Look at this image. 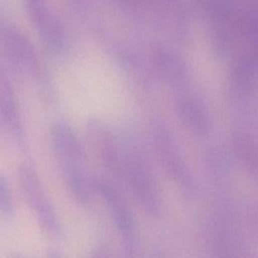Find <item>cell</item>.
<instances>
[{"instance_id": "obj_1", "label": "cell", "mask_w": 258, "mask_h": 258, "mask_svg": "<svg viewBox=\"0 0 258 258\" xmlns=\"http://www.w3.org/2000/svg\"><path fill=\"white\" fill-rule=\"evenodd\" d=\"M19 181L40 227L51 237L59 238L62 231L58 217L33 168L29 165H22L19 168Z\"/></svg>"}, {"instance_id": "obj_2", "label": "cell", "mask_w": 258, "mask_h": 258, "mask_svg": "<svg viewBox=\"0 0 258 258\" xmlns=\"http://www.w3.org/2000/svg\"><path fill=\"white\" fill-rule=\"evenodd\" d=\"M50 138L54 154L61 165L63 178L82 174V147L71 125L64 121L54 123Z\"/></svg>"}, {"instance_id": "obj_3", "label": "cell", "mask_w": 258, "mask_h": 258, "mask_svg": "<svg viewBox=\"0 0 258 258\" xmlns=\"http://www.w3.org/2000/svg\"><path fill=\"white\" fill-rule=\"evenodd\" d=\"M29 18L37 33L52 54H60L66 48V35L58 21L51 15L45 0H26Z\"/></svg>"}, {"instance_id": "obj_4", "label": "cell", "mask_w": 258, "mask_h": 258, "mask_svg": "<svg viewBox=\"0 0 258 258\" xmlns=\"http://www.w3.org/2000/svg\"><path fill=\"white\" fill-rule=\"evenodd\" d=\"M95 188L110 209L112 220L118 229L120 238L126 251H131L135 244V228L129 209L120 195L107 182L96 181Z\"/></svg>"}, {"instance_id": "obj_5", "label": "cell", "mask_w": 258, "mask_h": 258, "mask_svg": "<svg viewBox=\"0 0 258 258\" xmlns=\"http://www.w3.org/2000/svg\"><path fill=\"white\" fill-rule=\"evenodd\" d=\"M128 181L138 200L146 210H152L155 206L153 188L144 167L135 158H128L126 163Z\"/></svg>"}, {"instance_id": "obj_6", "label": "cell", "mask_w": 258, "mask_h": 258, "mask_svg": "<svg viewBox=\"0 0 258 258\" xmlns=\"http://www.w3.org/2000/svg\"><path fill=\"white\" fill-rule=\"evenodd\" d=\"M89 135L95 146L98 147V150L102 154L105 162L108 164L113 163L115 159L114 144L106 128H104L100 123L94 122L89 127Z\"/></svg>"}, {"instance_id": "obj_7", "label": "cell", "mask_w": 258, "mask_h": 258, "mask_svg": "<svg viewBox=\"0 0 258 258\" xmlns=\"http://www.w3.org/2000/svg\"><path fill=\"white\" fill-rule=\"evenodd\" d=\"M13 212V203L11 190L7 178L0 175V213L4 217H11Z\"/></svg>"}]
</instances>
